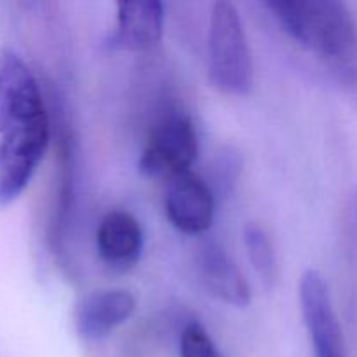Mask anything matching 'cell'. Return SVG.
I'll return each mask as SVG.
<instances>
[{"label":"cell","instance_id":"1","mask_svg":"<svg viewBox=\"0 0 357 357\" xmlns=\"http://www.w3.org/2000/svg\"><path fill=\"white\" fill-rule=\"evenodd\" d=\"M49 146V117L37 79L9 47H0V206L30 185Z\"/></svg>","mask_w":357,"mask_h":357},{"label":"cell","instance_id":"2","mask_svg":"<svg viewBox=\"0 0 357 357\" xmlns=\"http://www.w3.org/2000/svg\"><path fill=\"white\" fill-rule=\"evenodd\" d=\"M265 6L296 42L319 56L357 101V24L338 0H274Z\"/></svg>","mask_w":357,"mask_h":357},{"label":"cell","instance_id":"3","mask_svg":"<svg viewBox=\"0 0 357 357\" xmlns=\"http://www.w3.org/2000/svg\"><path fill=\"white\" fill-rule=\"evenodd\" d=\"M209 80L232 96L246 94L253 80L250 47L239 13L230 2H216L211 10L208 37Z\"/></svg>","mask_w":357,"mask_h":357},{"label":"cell","instance_id":"4","mask_svg":"<svg viewBox=\"0 0 357 357\" xmlns=\"http://www.w3.org/2000/svg\"><path fill=\"white\" fill-rule=\"evenodd\" d=\"M199 153L197 132L190 119L171 114L153 128L139 159V171L146 176H174L190 171Z\"/></svg>","mask_w":357,"mask_h":357},{"label":"cell","instance_id":"5","mask_svg":"<svg viewBox=\"0 0 357 357\" xmlns=\"http://www.w3.org/2000/svg\"><path fill=\"white\" fill-rule=\"evenodd\" d=\"M300 305L314 357H347L330 288L317 271H307L300 279Z\"/></svg>","mask_w":357,"mask_h":357},{"label":"cell","instance_id":"6","mask_svg":"<svg viewBox=\"0 0 357 357\" xmlns=\"http://www.w3.org/2000/svg\"><path fill=\"white\" fill-rule=\"evenodd\" d=\"M164 204L167 218L180 232L197 236L211 227L215 195L209 185L192 171L169 178Z\"/></svg>","mask_w":357,"mask_h":357},{"label":"cell","instance_id":"7","mask_svg":"<svg viewBox=\"0 0 357 357\" xmlns=\"http://www.w3.org/2000/svg\"><path fill=\"white\" fill-rule=\"evenodd\" d=\"M136 300L126 289H100L84 296L75 309V326L82 338L100 340L135 314Z\"/></svg>","mask_w":357,"mask_h":357},{"label":"cell","instance_id":"8","mask_svg":"<svg viewBox=\"0 0 357 357\" xmlns=\"http://www.w3.org/2000/svg\"><path fill=\"white\" fill-rule=\"evenodd\" d=\"M100 258L112 271L126 272L136 265L143 250V232L139 222L128 211L107 213L96 232Z\"/></svg>","mask_w":357,"mask_h":357},{"label":"cell","instance_id":"9","mask_svg":"<svg viewBox=\"0 0 357 357\" xmlns=\"http://www.w3.org/2000/svg\"><path fill=\"white\" fill-rule=\"evenodd\" d=\"M164 30V9L157 0L117 3V28L108 44L117 49L146 51L159 44Z\"/></svg>","mask_w":357,"mask_h":357},{"label":"cell","instance_id":"10","mask_svg":"<svg viewBox=\"0 0 357 357\" xmlns=\"http://www.w3.org/2000/svg\"><path fill=\"white\" fill-rule=\"evenodd\" d=\"M201 278L206 288L232 307H246L251 291L246 278L232 258L218 246H208L201 255Z\"/></svg>","mask_w":357,"mask_h":357},{"label":"cell","instance_id":"11","mask_svg":"<svg viewBox=\"0 0 357 357\" xmlns=\"http://www.w3.org/2000/svg\"><path fill=\"white\" fill-rule=\"evenodd\" d=\"M244 244H246L251 265L261 282H265L267 286L274 284L278 279V261H275L274 244L264 227H260L258 223H246Z\"/></svg>","mask_w":357,"mask_h":357},{"label":"cell","instance_id":"12","mask_svg":"<svg viewBox=\"0 0 357 357\" xmlns=\"http://www.w3.org/2000/svg\"><path fill=\"white\" fill-rule=\"evenodd\" d=\"M180 352L181 357H220L209 333L199 323L185 326L180 340Z\"/></svg>","mask_w":357,"mask_h":357}]
</instances>
